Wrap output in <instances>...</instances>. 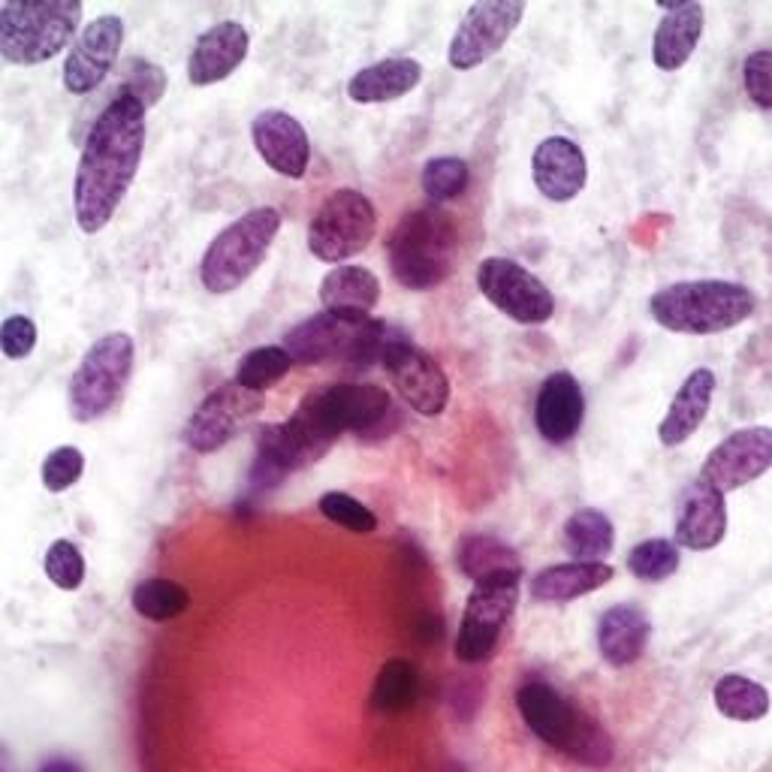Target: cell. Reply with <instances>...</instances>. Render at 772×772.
Instances as JSON below:
<instances>
[{"label": "cell", "instance_id": "e575fe53", "mask_svg": "<svg viewBox=\"0 0 772 772\" xmlns=\"http://www.w3.org/2000/svg\"><path fill=\"white\" fill-rule=\"evenodd\" d=\"M468 182H471V170H468V163H465L462 158H453V155L432 158L426 167H422V175H419L422 194L432 199L434 206H438V203H450V199L462 197V194L468 191Z\"/></svg>", "mask_w": 772, "mask_h": 772}, {"label": "cell", "instance_id": "7bdbcfd3", "mask_svg": "<svg viewBox=\"0 0 772 772\" xmlns=\"http://www.w3.org/2000/svg\"><path fill=\"white\" fill-rule=\"evenodd\" d=\"M42 772H82V770L73 763V760L58 758V760H49V763L42 767Z\"/></svg>", "mask_w": 772, "mask_h": 772}, {"label": "cell", "instance_id": "f35d334b", "mask_svg": "<svg viewBox=\"0 0 772 772\" xmlns=\"http://www.w3.org/2000/svg\"><path fill=\"white\" fill-rule=\"evenodd\" d=\"M82 471H85V453H82L79 446H58V450H52L49 456L42 458L40 477L46 492L61 495V492L79 483Z\"/></svg>", "mask_w": 772, "mask_h": 772}, {"label": "cell", "instance_id": "836d02e7", "mask_svg": "<svg viewBox=\"0 0 772 772\" xmlns=\"http://www.w3.org/2000/svg\"><path fill=\"white\" fill-rule=\"evenodd\" d=\"M187 606H191L187 589L172 579H163V576H151L133 589V610L148 622H172Z\"/></svg>", "mask_w": 772, "mask_h": 772}, {"label": "cell", "instance_id": "d590c367", "mask_svg": "<svg viewBox=\"0 0 772 772\" xmlns=\"http://www.w3.org/2000/svg\"><path fill=\"white\" fill-rule=\"evenodd\" d=\"M628 571L642 583H664L679 571V550L664 537H652L637 543L628 555Z\"/></svg>", "mask_w": 772, "mask_h": 772}, {"label": "cell", "instance_id": "484cf974", "mask_svg": "<svg viewBox=\"0 0 772 772\" xmlns=\"http://www.w3.org/2000/svg\"><path fill=\"white\" fill-rule=\"evenodd\" d=\"M649 618L640 606L634 603H615L598 622V649L601 658L613 667H628L634 661H640L649 642Z\"/></svg>", "mask_w": 772, "mask_h": 772}, {"label": "cell", "instance_id": "4fadbf2b", "mask_svg": "<svg viewBox=\"0 0 772 772\" xmlns=\"http://www.w3.org/2000/svg\"><path fill=\"white\" fill-rule=\"evenodd\" d=\"M525 10L523 0H480L468 7L446 46V64L465 73L492 61L523 25Z\"/></svg>", "mask_w": 772, "mask_h": 772}, {"label": "cell", "instance_id": "5bb4252c", "mask_svg": "<svg viewBox=\"0 0 772 772\" xmlns=\"http://www.w3.org/2000/svg\"><path fill=\"white\" fill-rule=\"evenodd\" d=\"M380 366L393 380L395 393L402 395L414 414L419 417H441L450 405V378L432 354H426L414 341L395 332Z\"/></svg>", "mask_w": 772, "mask_h": 772}, {"label": "cell", "instance_id": "8d00e7d4", "mask_svg": "<svg viewBox=\"0 0 772 772\" xmlns=\"http://www.w3.org/2000/svg\"><path fill=\"white\" fill-rule=\"evenodd\" d=\"M317 507H320V513L327 516L332 525H341V528H347V531H354V535H371V531H378V516L368 511L363 501H356L354 495H347V492H323L320 495V501H317Z\"/></svg>", "mask_w": 772, "mask_h": 772}, {"label": "cell", "instance_id": "30bf717a", "mask_svg": "<svg viewBox=\"0 0 772 772\" xmlns=\"http://www.w3.org/2000/svg\"><path fill=\"white\" fill-rule=\"evenodd\" d=\"M378 233V209L356 187H335L308 223V250L320 262H344L363 254Z\"/></svg>", "mask_w": 772, "mask_h": 772}, {"label": "cell", "instance_id": "9c48e42d", "mask_svg": "<svg viewBox=\"0 0 772 772\" xmlns=\"http://www.w3.org/2000/svg\"><path fill=\"white\" fill-rule=\"evenodd\" d=\"M136 344L127 332H106L79 359L70 378L66 405L76 422H94L119 405L124 387L133 375Z\"/></svg>", "mask_w": 772, "mask_h": 772}, {"label": "cell", "instance_id": "d4e9b609", "mask_svg": "<svg viewBox=\"0 0 772 772\" xmlns=\"http://www.w3.org/2000/svg\"><path fill=\"white\" fill-rule=\"evenodd\" d=\"M715 393V375L709 368H694L679 387V393L673 395L670 410L658 426V438L664 446H679L691 438L700 422L707 419V410L712 405Z\"/></svg>", "mask_w": 772, "mask_h": 772}, {"label": "cell", "instance_id": "7c38bea8", "mask_svg": "<svg viewBox=\"0 0 772 772\" xmlns=\"http://www.w3.org/2000/svg\"><path fill=\"white\" fill-rule=\"evenodd\" d=\"M477 290L492 308L523 327H543L555 315L550 287L507 257H486L477 266Z\"/></svg>", "mask_w": 772, "mask_h": 772}, {"label": "cell", "instance_id": "ffe728a7", "mask_svg": "<svg viewBox=\"0 0 772 772\" xmlns=\"http://www.w3.org/2000/svg\"><path fill=\"white\" fill-rule=\"evenodd\" d=\"M531 175H535L537 191L550 203H571L589 182V160L586 151L567 139V136H547L535 148L531 158Z\"/></svg>", "mask_w": 772, "mask_h": 772}, {"label": "cell", "instance_id": "f1b7e54d", "mask_svg": "<svg viewBox=\"0 0 772 772\" xmlns=\"http://www.w3.org/2000/svg\"><path fill=\"white\" fill-rule=\"evenodd\" d=\"M458 571L477 583H486V579H495V576H507V574H523V564H519V555L492 535H468L462 543H458Z\"/></svg>", "mask_w": 772, "mask_h": 772}, {"label": "cell", "instance_id": "cb8c5ba5", "mask_svg": "<svg viewBox=\"0 0 772 772\" xmlns=\"http://www.w3.org/2000/svg\"><path fill=\"white\" fill-rule=\"evenodd\" d=\"M422 64L417 58H383L378 64L363 66L347 82V97L359 106H380L402 100L417 91L422 82Z\"/></svg>", "mask_w": 772, "mask_h": 772}, {"label": "cell", "instance_id": "7a4b0ae2", "mask_svg": "<svg viewBox=\"0 0 772 772\" xmlns=\"http://www.w3.org/2000/svg\"><path fill=\"white\" fill-rule=\"evenodd\" d=\"M395 426L399 410L387 390L375 383H327L305 395L296 414L281 422V438L299 468H308L327 456L344 432L359 441H378Z\"/></svg>", "mask_w": 772, "mask_h": 772}, {"label": "cell", "instance_id": "83f0119b", "mask_svg": "<svg viewBox=\"0 0 772 772\" xmlns=\"http://www.w3.org/2000/svg\"><path fill=\"white\" fill-rule=\"evenodd\" d=\"M317 296L323 311L371 315L380 302V278L366 266H335L323 275Z\"/></svg>", "mask_w": 772, "mask_h": 772}, {"label": "cell", "instance_id": "3957f363", "mask_svg": "<svg viewBox=\"0 0 772 772\" xmlns=\"http://www.w3.org/2000/svg\"><path fill=\"white\" fill-rule=\"evenodd\" d=\"M458 230L453 215L441 206H422L402 215L387 242L393 278L410 293H429L453 275Z\"/></svg>", "mask_w": 772, "mask_h": 772}, {"label": "cell", "instance_id": "74e56055", "mask_svg": "<svg viewBox=\"0 0 772 772\" xmlns=\"http://www.w3.org/2000/svg\"><path fill=\"white\" fill-rule=\"evenodd\" d=\"M42 571H46L54 589L61 591H76L85 583V559H82L79 547L70 543V540H54L52 547L46 550Z\"/></svg>", "mask_w": 772, "mask_h": 772}, {"label": "cell", "instance_id": "e0dca14e", "mask_svg": "<svg viewBox=\"0 0 772 772\" xmlns=\"http://www.w3.org/2000/svg\"><path fill=\"white\" fill-rule=\"evenodd\" d=\"M772 468V429L748 426L727 434L703 462L700 480L719 489L721 495L743 489Z\"/></svg>", "mask_w": 772, "mask_h": 772}, {"label": "cell", "instance_id": "52a82bcc", "mask_svg": "<svg viewBox=\"0 0 772 772\" xmlns=\"http://www.w3.org/2000/svg\"><path fill=\"white\" fill-rule=\"evenodd\" d=\"M79 0H7L0 7V54L7 64L37 66L76 42Z\"/></svg>", "mask_w": 772, "mask_h": 772}, {"label": "cell", "instance_id": "44dd1931", "mask_svg": "<svg viewBox=\"0 0 772 772\" xmlns=\"http://www.w3.org/2000/svg\"><path fill=\"white\" fill-rule=\"evenodd\" d=\"M586 419V395L571 371H552L535 399V426L547 444L574 441Z\"/></svg>", "mask_w": 772, "mask_h": 772}, {"label": "cell", "instance_id": "4dcf8cb0", "mask_svg": "<svg viewBox=\"0 0 772 772\" xmlns=\"http://www.w3.org/2000/svg\"><path fill=\"white\" fill-rule=\"evenodd\" d=\"M419 697V670L407 658H390L375 676L371 688V707L378 712H405L417 703Z\"/></svg>", "mask_w": 772, "mask_h": 772}, {"label": "cell", "instance_id": "1f68e13d", "mask_svg": "<svg viewBox=\"0 0 772 772\" xmlns=\"http://www.w3.org/2000/svg\"><path fill=\"white\" fill-rule=\"evenodd\" d=\"M715 707L724 719L733 721H760L770 712V691L760 682L739 676V673H727L715 682Z\"/></svg>", "mask_w": 772, "mask_h": 772}, {"label": "cell", "instance_id": "9a60e30c", "mask_svg": "<svg viewBox=\"0 0 772 772\" xmlns=\"http://www.w3.org/2000/svg\"><path fill=\"white\" fill-rule=\"evenodd\" d=\"M260 393L238 387L236 380L211 390L184 422V444L194 453H215L230 444L236 432L260 410Z\"/></svg>", "mask_w": 772, "mask_h": 772}, {"label": "cell", "instance_id": "d6a6232c", "mask_svg": "<svg viewBox=\"0 0 772 772\" xmlns=\"http://www.w3.org/2000/svg\"><path fill=\"white\" fill-rule=\"evenodd\" d=\"M293 366H296V359L287 354L284 344H266V347H254L238 359L233 380L250 393H266L278 380L287 378Z\"/></svg>", "mask_w": 772, "mask_h": 772}, {"label": "cell", "instance_id": "8992f818", "mask_svg": "<svg viewBox=\"0 0 772 772\" xmlns=\"http://www.w3.org/2000/svg\"><path fill=\"white\" fill-rule=\"evenodd\" d=\"M755 308V293L736 281H679L649 299L654 323L682 335H715L739 327Z\"/></svg>", "mask_w": 772, "mask_h": 772}, {"label": "cell", "instance_id": "277c9868", "mask_svg": "<svg viewBox=\"0 0 772 772\" xmlns=\"http://www.w3.org/2000/svg\"><path fill=\"white\" fill-rule=\"evenodd\" d=\"M393 335V329L371 315L320 311L290 329L284 335V347L299 366L347 363V368L354 371H366L383 359V351Z\"/></svg>", "mask_w": 772, "mask_h": 772}, {"label": "cell", "instance_id": "ab89813d", "mask_svg": "<svg viewBox=\"0 0 772 772\" xmlns=\"http://www.w3.org/2000/svg\"><path fill=\"white\" fill-rule=\"evenodd\" d=\"M121 94H131L136 97L145 109L160 103V97L167 91V76L158 64L143 61V58H131L124 66V82L119 85Z\"/></svg>", "mask_w": 772, "mask_h": 772}, {"label": "cell", "instance_id": "2e32d148", "mask_svg": "<svg viewBox=\"0 0 772 772\" xmlns=\"http://www.w3.org/2000/svg\"><path fill=\"white\" fill-rule=\"evenodd\" d=\"M121 46H124V22L119 15H97L94 22L82 27V34L66 52L64 70H61L66 94L85 97V94L97 91L109 76V70L119 61Z\"/></svg>", "mask_w": 772, "mask_h": 772}, {"label": "cell", "instance_id": "6da1fadb", "mask_svg": "<svg viewBox=\"0 0 772 772\" xmlns=\"http://www.w3.org/2000/svg\"><path fill=\"white\" fill-rule=\"evenodd\" d=\"M145 109L131 94L115 91L82 145L73 211L82 233L97 236L127 197L145 151Z\"/></svg>", "mask_w": 772, "mask_h": 772}, {"label": "cell", "instance_id": "4316f807", "mask_svg": "<svg viewBox=\"0 0 772 772\" xmlns=\"http://www.w3.org/2000/svg\"><path fill=\"white\" fill-rule=\"evenodd\" d=\"M615 576L613 564L606 562H564L543 567L531 579V598L540 603H567L603 589Z\"/></svg>", "mask_w": 772, "mask_h": 772}, {"label": "cell", "instance_id": "b9f144b4", "mask_svg": "<svg viewBox=\"0 0 772 772\" xmlns=\"http://www.w3.org/2000/svg\"><path fill=\"white\" fill-rule=\"evenodd\" d=\"M743 82L751 103L760 109H772V52L758 49L746 58L743 64Z\"/></svg>", "mask_w": 772, "mask_h": 772}, {"label": "cell", "instance_id": "5b68a950", "mask_svg": "<svg viewBox=\"0 0 772 772\" xmlns=\"http://www.w3.org/2000/svg\"><path fill=\"white\" fill-rule=\"evenodd\" d=\"M516 707L537 739L559 748L567 758L603 770L613 760V739L598 721L576 709L550 682L528 679L516 691Z\"/></svg>", "mask_w": 772, "mask_h": 772}, {"label": "cell", "instance_id": "ba28073f", "mask_svg": "<svg viewBox=\"0 0 772 772\" xmlns=\"http://www.w3.org/2000/svg\"><path fill=\"white\" fill-rule=\"evenodd\" d=\"M281 211L272 206L245 211L242 218L226 223L199 260V281L211 296H226L238 290L260 269L281 233Z\"/></svg>", "mask_w": 772, "mask_h": 772}, {"label": "cell", "instance_id": "60d3db41", "mask_svg": "<svg viewBox=\"0 0 772 772\" xmlns=\"http://www.w3.org/2000/svg\"><path fill=\"white\" fill-rule=\"evenodd\" d=\"M37 323L25 315H10L0 323V351L7 359H27L37 347Z\"/></svg>", "mask_w": 772, "mask_h": 772}, {"label": "cell", "instance_id": "603a6c76", "mask_svg": "<svg viewBox=\"0 0 772 772\" xmlns=\"http://www.w3.org/2000/svg\"><path fill=\"white\" fill-rule=\"evenodd\" d=\"M667 13L661 19V25L654 30L652 40V61L658 70L673 73L679 66L688 64V58L697 49V42L703 37V3L697 0H682V3H661Z\"/></svg>", "mask_w": 772, "mask_h": 772}, {"label": "cell", "instance_id": "d6986e66", "mask_svg": "<svg viewBox=\"0 0 772 772\" xmlns=\"http://www.w3.org/2000/svg\"><path fill=\"white\" fill-rule=\"evenodd\" d=\"M248 49L250 34L242 22L226 19V22L211 25L194 40V49L187 54V82L194 88H209V85L230 79L238 66L245 64Z\"/></svg>", "mask_w": 772, "mask_h": 772}, {"label": "cell", "instance_id": "8fae6325", "mask_svg": "<svg viewBox=\"0 0 772 772\" xmlns=\"http://www.w3.org/2000/svg\"><path fill=\"white\" fill-rule=\"evenodd\" d=\"M519 579L523 574H507L474 586L458 622L456 658L462 664H483L495 654L498 640L519 603Z\"/></svg>", "mask_w": 772, "mask_h": 772}, {"label": "cell", "instance_id": "7402d4cb", "mask_svg": "<svg viewBox=\"0 0 772 772\" xmlns=\"http://www.w3.org/2000/svg\"><path fill=\"white\" fill-rule=\"evenodd\" d=\"M724 531H727L724 495L703 480H697L682 498L679 519H676V543L685 550L703 552L719 547L724 540Z\"/></svg>", "mask_w": 772, "mask_h": 772}, {"label": "cell", "instance_id": "f546056e", "mask_svg": "<svg viewBox=\"0 0 772 772\" xmlns=\"http://www.w3.org/2000/svg\"><path fill=\"white\" fill-rule=\"evenodd\" d=\"M613 543L615 528L610 516L595 507H583L564 523V550L574 555V562H603Z\"/></svg>", "mask_w": 772, "mask_h": 772}, {"label": "cell", "instance_id": "ac0fdd59", "mask_svg": "<svg viewBox=\"0 0 772 772\" xmlns=\"http://www.w3.org/2000/svg\"><path fill=\"white\" fill-rule=\"evenodd\" d=\"M250 139L260 160L290 182L305 179L311 167V139L296 115L284 109H262L250 121Z\"/></svg>", "mask_w": 772, "mask_h": 772}]
</instances>
